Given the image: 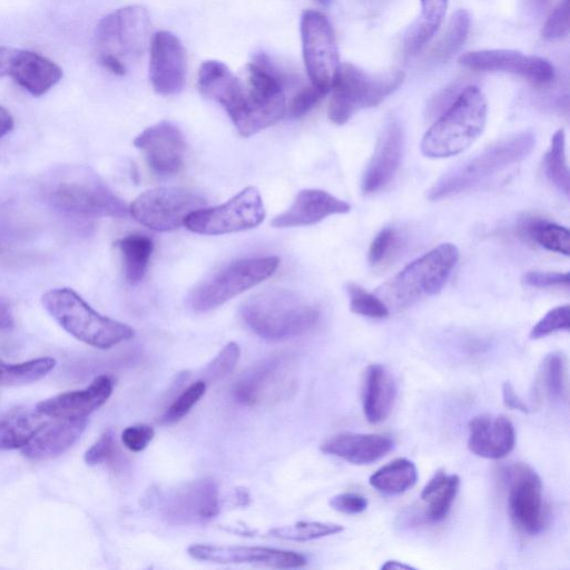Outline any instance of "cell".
<instances>
[{"mask_svg":"<svg viewBox=\"0 0 570 570\" xmlns=\"http://www.w3.org/2000/svg\"><path fill=\"white\" fill-rule=\"evenodd\" d=\"M247 83L225 108L243 137H249L283 118L286 112L285 88L296 81L265 53L256 55L246 66Z\"/></svg>","mask_w":570,"mask_h":570,"instance_id":"cell-1","label":"cell"},{"mask_svg":"<svg viewBox=\"0 0 570 570\" xmlns=\"http://www.w3.org/2000/svg\"><path fill=\"white\" fill-rule=\"evenodd\" d=\"M245 325L266 341H285L309 332L320 309L294 291L269 288L246 299L240 307Z\"/></svg>","mask_w":570,"mask_h":570,"instance_id":"cell-2","label":"cell"},{"mask_svg":"<svg viewBox=\"0 0 570 570\" xmlns=\"http://www.w3.org/2000/svg\"><path fill=\"white\" fill-rule=\"evenodd\" d=\"M46 199L56 208L86 217L125 218L126 203L94 171L81 166H66L48 176Z\"/></svg>","mask_w":570,"mask_h":570,"instance_id":"cell-3","label":"cell"},{"mask_svg":"<svg viewBox=\"0 0 570 570\" xmlns=\"http://www.w3.org/2000/svg\"><path fill=\"white\" fill-rule=\"evenodd\" d=\"M488 107L476 86L463 88L440 115L421 140V151L429 158H448L463 153L483 132Z\"/></svg>","mask_w":570,"mask_h":570,"instance_id":"cell-4","label":"cell"},{"mask_svg":"<svg viewBox=\"0 0 570 570\" xmlns=\"http://www.w3.org/2000/svg\"><path fill=\"white\" fill-rule=\"evenodd\" d=\"M41 301L66 332L94 347L110 348L135 335L132 327L99 314L72 288L49 289Z\"/></svg>","mask_w":570,"mask_h":570,"instance_id":"cell-5","label":"cell"},{"mask_svg":"<svg viewBox=\"0 0 570 570\" xmlns=\"http://www.w3.org/2000/svg\"><path fill=\"white\" fill-rule=\"evenodd\" d=\"M459 249L444 243L407 264L376 291L395 309L410 307L422 298L441 292L459 261Z\"/></svg>","mask_w":570,"mask_h":570,"instance_id":"cell-6","label":"cell"},{"mask_svg":"<svg viewBox=\"0 0 570 570\" xmlns=\"http://www.w3.org/2000/svg\"><path fill=\"white\" fill-rule=\"evenodd\" d=\"M535 145L532 130H523L488 146L469 161L442 176L428 191V198L439 200L466 191L497 173L523 160Z\"/></svg>","mask_w":570,"mask_h":570,"instance_id":"cell-7","label":"cell"},{"mask_svg":"<svg viewBox=\"0 0 570 570\" xmlns=\"http://www.w3.org/2000/svg\"><path fill=\"white\" fill-rule=\"evenodd\" d=\"M403 80L400 70L370 73L351 62L340 63L331 86L330 120L344 125L356 111L382 102Z\"/></svg>","mask_w":570,"mask_h":570,"instance_id":"cell-8","label":"cell"},{"mask_svg":"<svg viewBox=\"0 0 570 570\" xmlns=\"http://www.w3.org/2000/svg\"><path fill=\"white\" fill-rule=\"evenodd\" d=\"M279 266L276 256L235 261L196 285L188 296L193 311H212L271 277Z\"/></svg>","mask_w":570,"mask_h":570,"instance_id":"cell-9","label":"cell"},{"mask_svg":"<svg viewBox=\"0 0 570 570\" xmlns=\"http://www.w3.org/2000/svg\"><path fill=\"white\" fill-rule=\"evenodd\" d=\"M151 24L141 6L120 8L104 17L96 29L98 56H109L126 65L138 59L150 43Z\"/></svg>","mask_w":570,"mask_h":570,"instance_id":"cell-10","label":"cell"},{"mask_svg":"<svg viewBox=\"0 0 570 570\" xmlns=\"http://www.w3.org/2000/svg\"><path fill=\"white\" fill-rule=\"evenodd\" d=\"M206 205L207 199L196 190L159 187L139 195L128 208L139 224L156 232H170L183 226L190 214Z\"/></svg>","mask_w":570,"mask_h":570,"instance_id":"cell-11","label":"cell"},{"mask_svg":"<svg viewBox=\"0 0 570 570\" xmlns=\"http://www.w3.org/2000/svg\"><path fill=\"white\" fill-rule=\"evenodd\" d=\"M264 218L262 196L248 186L222 205L194 212L184 225L196 234L223 235L255 228Z\"/></svg>","mask_w":570,"mask_h":570,"instance_id":"cell-12","label":"cell"},{"mask_svg":"<svg viewBox=\"0 0 570 570\" xmlns=\"http://www.w3.org/2000/svg\"><path fill=\"white\" fill-rule=\"evenodd\" d=\"M508 491V510L514 527L528 535L542 532L548 522V509L539 474L525 463H514L503 471Z\"/></svg>","mask_w":570,"mask_h":570,"instance_id":"cell-13","label":"cell"},{"mask_svg":"<svg viewBox=\"0 0 570 570\" xmlns=\"http://www.w3.org/2000/svg\"><path fill=\"white\" fill-rule=\"evenodd\" d=\"M303 58L311 83L331 90L340 66L338 49L328 19L315 10H306L301 18Z\"/></svg>","mask_w":570,"mask_h":570,"instance_id":"cell-14","label":"cell"},{"mask_svg":"<svg viewBox=\"0 0 570 570\" xmlns=\"http://www.w3.org/2000/svg\"><path fill=\"white\" fill-rule=\"evenodd\" d=\"M219 510L218 484L209 478L180 484L160 500L161 517L175 525L207 523L218 515Z\"/></svg>","mask_w":570,"mask_h":570,"instance_id":"cell-15","label":"cell"},{"mask_svg":"<svg viewBox=\"0 0 570 570\" xmlns=\"http://www.w3.org/2000/svg\"><path fill=\"white\" fill-rule=\"evenodd\" d=\"M461 66L478 71H504L519 75L535 86L550 83L554 68L546 58L511 49H485L460 56Z\"/></svg>","mask_w":570,"mask_h":570,"instance_id":"cell-16","label":"cell"},{"mask_svg":"<svg viewBox=\"0 0 570 570\" xmlns=\"http://www.w3.org/2000/svg\"><path fill=\"white\" fill-rule=\"evenodd\" d=\"M187 57L181 41L169 31H157L149 43V79L156 92L171 96L186 83Z\"/></svg>","mask_w":570,"mask_h":570,"instance_id":"cell-17","label":"cell"},{"mask_svg":"<svg viewBox=\"0 0 570 570\" xmlns=\"http://www.w3.org/2000/svg\"><path fill=\"white\" fill-rule=\"evenodd\" d=\"M134 145L156 175L173 176L183 167L186 141L179 128L169 121L147 127L135 138Z\"/></svg>","mask_w":570,"mask_h":570,"instance_id":"cell-18","label":"cell"},{"mask_svg":"<svg viewBox=\"0 0 570 570\" xmlns=\"http://www.w3.org/2000/svg\"><path fill=\"white\" fill-rule=\"evenodd\" d=\"M187 551L194 559L215 563H248L278 569H296L307 563L298 552L258 546L193 544Z\"/></svg>","mask_w":570,"mask_h":570,"instance_id":"cell-19","label":"cell"},{"mask_svg":"<svg viewBox=\"0 0 570 570\" xmlns=\"http://www.w3.org/2000/svg\"><path fill=\"white\" fill-rule=\"evenodd\" d=\"M404 131L399 120L391 118L384 125L362 178V190L372 194L386 186L402 161Z\"/></svg>","mask_w":570,"mask_h":570,"instance_id":"cell-20","label":"cell"},{"mask_svg":"<svg viewBox=\"0 0 570 570\" xmlns=\"http://www.w3.org/2000/svg\"><path fill=\"white\" fill-rule=\"evenodd\" d=\"M468 449L476 456L500 460L514 448L515 431L502 414H479L468 424Z\"/></svg>","mask_w":570,"mask_h":570,"instance_id":"cell-21","label":"cell"},{"mask_svg":"<svg viewBox=\"0 0 570 570\" xmlns=\"http://www.w3.org/2000/svg\"><path fill=\"white\" fill-rule=\"evenodd\" d=\"M112 389L111 377L100 375L82 390L65 392L41 401L37 410L55 419H86L106 403Z\"/></svg>","mask_w":570,"mask_h":570,"instance_id":"cell-22","label":"cell"},{"mask_svg":"<svg viewBox=\"0 0 570 570\" xmlns=\"http://www.w3.org/2000/svg\"><path fill=\"white\" fill-rule=\"evenodd\" d=\"M351 205L332 194L315 188L302 189L292 205L275 216L272 226L276 228L308 226L332 215L347 214Z\"/></svg>","mask_w":570,"mask_h":570,"instance_id":"cell-23","label":"cell"},{"mask_svg":"<svg viewBox=\"0 0 570 570\" xmlns=\"http://www.w3.org/2000/svg\"><path fill=\"white\" fill-rule=\"evenodd\" d=\"M393 445L386 434L344 432L325 440L321 450L352 464L364 465L382 459Z\"/></svg>","mask_w":570,"mask_h":570,"instance_id":"cell-24","label":"cell"},{"mask_svg":"<svg viewBox=\"0 0 570 570\" xmlns=\"http://www.w3.org/2000/svg\"><path fill=\"white\" fill-rule=\"evenodd\" d=\"M286 375V364L281 357L262 361L246 371L234 384V399L244 405H256L279 391Z\"/></svg>","mask_w":570,"mask_h":570,"instance_id":"cell-25","label":"cell"},{"mask_svg":"<svg viewBox=\"0 0 570 570\" xmlns=\"http://www.w3.org/2000/svg\"><path fill=\"white\" fill-rule=\"evenodd\" d=\"M86 425V419H56L55 422H45L22 448V453L37 461L56 458L77 442Z\"/></svg>","mask_w":570,"mask_h":570,"instance_id":"cell-26","label":"cell"},{"mask_svg":"<svg viewBox=\"0 0 570 570\" xmlns=\"http://www.w3.org/2000/svg\"><path fill=\"white\" fill-rule=\"evenodd\" d=\"M9 76L29 94L39 97L60 81L62 69L42 55L18 49Z\"/></svg>","mask_w":570,"mask_h":570,"instance_id":"cell-27","label":"cell"},{"mask_svg":"<svg viewBox=\"0 0 570 570\" xmlns=\"http://www.w3.org/2000/svg\"><path fill=\"white\" fill-rule=\"evenodd\" d=\"M396 399V384L389 370L379 363L367 366L362 387V409L368 423L387 419Z\"/></svg>","mask_w":570,"mask_h":570,"instance_id":"cell-28","label":"cell"},{"mask_svg":"<svg viewBox=\"0 0 570 570\" xmlns=\"http://www.w3.org/2000/svg\"><path fill=\"white\" fill-rule=\"evenodd\" d=\"M460 488V478L438 470L423 487L420 499L424 504V518L432 523L441 522L449 514Z\"/></svg>","mask_w":570,"mask_h":570,"instance_id":"cell-29","label":"cell"},{"mask_svg":"<svg viewBox=\"0 0 570 570\" xmlns=\"http://www.w3.org/2000/svg\"><path fill=\"white\" fill-rule=\"evenodd\" d=\"M38 410L18 407L0 419V450L22 449L45 424Z\"/></svg>","mask_w":570,"mask_h":570,"instance_id":"cell-30","label":"cell"},{"mask_svg":"<svg viewBox=\"0 0 570 570\" xmlns=\"http://www.w3.org/2000/svg\"><path fill=\"white\" fill-rule=\"evenodd\" d=\"M533 393L537 399L544 395L550 401L568 402V358L562 352H551L544 356Z\"/></svg>","mask_w":570,"mask_h":570,"instance_id":"cell-31","label":"cell"},{"mask_svg":"<svg viewBox=\"0 0 570 570\" xmlns=\"http://www.w3.org/2000/svg\"><path fill=\"white\" fill-rule=\"evenodd\" d=\"M421 14L405 36L406 55L420 52L433 38L445 16L448 0H420Z\"/></svg>","mask_w":570,"mask_h":570,"instance_id":"cell-32","label":"cell"},{"mask_svg":"<svg viewBox=\"0 0 570 570\" xmlns=\"http://www.w3.org/2000/svg\"><path fill=\"white\" fill-rule=\"evenodd\" d=\"M417 480L415 464L405 458L395 459L371 474L368 483L385 495H397L414 487Z\"/></svg>","mask_w":570,"mask_h":570,"instance_id":"cell-33","label":"cell"},{"mask_svg":"<svg viewBox=\"0 0 570 570\" xmlns=\"http://www.w3.org/2000/svg\"><path fill=\"white\" fill-rule=\"evenodd\" d=\"M124 274L129 284H138L145 276L154 250L153 240L141 234H130L117 240Z\"/></svg>","mask_w":570,"mask_h":570,"instance_id":"cell-34","label":"cell"},{"mask_svg":"<svg viewBox=\"0 0 570 570\" xmlns=\"http://www.w3.org/2000/svg\"><path fill=\"white\" fill-rule=\"evenodd\" d=\"M522 237L558 254L569 255L570 233L568 228L547 222L541 217H525L518 226Z\"/></svg>","mask_w":570,"mask_h":570,"instance_id":"cell-35","label":"cell"},{"mask_svg":"<svg viewBox=\"0 0 570 570\" xmlns=\"http://www.w3.org/2000/svg\"><path fill=\"white\" fill-rule=\"evenodd\" d=\"M55 365L52 357H39L22 363H4L0 360V385L19 386L37 382Z\"/></svg>","mask_w":570,"mask_h":570,"instance_id":"cell-36","label":"cell"},{"mask_svg":"<svg viewBox=\"0 0 570 570\" xmlns=\"http://www.w3.org/2000/svg\"><path fill=\"white\" fill-rule=\"evenodd\" d=\"M470 14L464 9L456 10L450 18L448 28L432 52L442 62L451 59L465 42L470 30Z\"/></svg>","mask_w":570,"mask_h":570,"instance_id":"cell-37","label":"cell"},{"mask_svg":"<svg viewBox=\"0 0 570 570\" xmlns=\"http://www.w3.org/2000/svg\"><path fill=\"white\" fill-rule=\"evenodd\" d=\"M544 169L548 179L559 190L569 195V168L563 129L557 130L551 138L550 148L544 157Z\"/></svg>","mask_w":570,"mask_h":570,"instance_id":"cell-38","label":"cell"},{"mask_svg":"<svg viewBox=\"0 0 570 570\" xmlns=\"http://www.w3.org/2000/svg\"><path fill=\"white\" fill-rule=\"evenodd\" d=\"M343 525L331 522L299 521L269 530V535L289 541H311L342 532Z\"/></svg>","mask_w":570,"mask_h":570,"instance_id":"cell-39","label":"cell"},{"mask_svg":"<svg viewBox=\"0 0 570 570\" xmlns=\"http://www.w3.org/2000/svg\"><path fill=\"white\" fill-rule=\"evenodd\" d=\"M345 289L353 313L371 318H384L390 314L387 305L376 294L352 282L345 285Z\"/></svg>","mask_w":570,"mask_h":570,"instance_id":"cell-40","label":"cell"},{"mask_svg":"<svg viewBox=\"0 0 570 570\" xmlns=\"http://www.w3.org/2000/svg\"><path fill=\"white\" fill-rule=\"evenodd\" d=\"M240 356V350L237 343H227L218 354L203 368L202 380L208 384L217 382L236 367Z\"/></svg>","mask_w":570,"mask_h":570,"instance_id":"cell-41","label":"cell"},{"mask_svg":"<svg viewBox=\"0 0 570 570\" xmlns=\"http://www.w3.org/2000/svg\"><path fill=\"white\" fill-rule=\"evenodd\" d=\"M206 389L207 384L203 380L188 385L164 412L161 423L173 424L180 421L203 397Z\"/></svg>","mask_w":570,"mask_h":570,"instance_id":"cell-42","label":"cell"},{"mask_svg":"<svg viewBox=\"0 0 570 570\" xmlns=\"http://www.w3.org/2000/svg\"><path fill=\"white\" fill-rule=\"evenodd\" d=\"M569 328L570 306L566 304L547 312L531 328L529 336L531 340H539L558 331H569Z\"/></svg>","mask_w":570,"mask_h":570,"instance_id":"cell-43","label":"cell"},{"mask_svg":"<svg viewBox=\"0 0 570 570\" xmlns=\"http://www.w3.org/2000/svg\"><path fill=\"white\" fill-rule=\"evenodd\" d=\"M330 89L313 83L304 86L292 98L287 111L292 118H301L312 110L327 94Z\"/></svg>","mask_w":570,"mask_h":570,"instance_id":"cell-44","label":"cell"},{"mask_svg":"<svg viewBox=\"0 0 570 570\" xmlns=\"http://www.w3.org/2000/svg\"><path fill=\"white\" fill-rule=\"evenodd\" d=\"M569 21V0H561L543 26V38L556 40L566 37L570 29Z\"/></svg>","mask_w":570,"mask_h":570,"instance_id":"cell-45","label":"cell"},{"mask_svg":"<svg viewBox=\"0 0 570 570\" xmlns=\"http://www.w3.org/2000/svg\"><path fill=\"white\" fill-rule=\"evenodd\" d=\"M397 243L395 229L385 227L381 229L373 238L368 249V262L371 265H377L384 262L393 252Z\"/></svg>","mask_w":570,"mask_h":570,"instance_id":"cell-46","label":"cell"},{"mask_svg":"<svg viewBox=\"0 0 570 570\" xmlns=\"http://www.w3.org/2000/svg\"><path fill=\"white\" fill-rule=\"evenodd\" d=\"M116 456V443L114 433L106 431L86 451L85 461L89 465H97L110 462Z\"/></svg>","mask_w":570,"mask_h":570,"instance_id":"cell-47","label":"cell"},{"mask_svg":"<svg viewBox=\"0 0 570 570\" xmlns=\"http://www.w3.org/2000/svg\"><path fill=\"white\" fill-rule=\"evenodd\" d=\"M155 430L147 424L127 426L121 433L124 445L132 452L145 450L154 439Z\"/></svg>","mask_w":570,"mask_h":570,"instance_id":"cell-48","label":"cell"},{"mask_svg":"<svg viewBox=\"0 0 570 570\" xmlns=\"http://www.w3.org/2000/svg\"><path fill=\"white\" fill-rule=\"evenodd\" d=\"M330 505L344 514H360L367 508V499L356 492L338 493L330 499Z\"/></svg>","mask_w":570,"mask_h":570,"instance_id":"cell-49","label":"cell"},{"mask_svg":"<svg viewBox=\"0 0 570 570\" xmlns=\"http://www.w3.org/2000/svg\"><path fill=\"white\" fill-rule=\"evenodd\" d=\"M522 283L527 286L542 288L570 283L569 273L530 271L523 274Z\"/></svg>","mask_w":570,"mask_h":570,"instance_id":"cell-50","label":"cell"},{"mask_svg":"<svg viewBox=\"0 0 570 570\" xmlns=\"http://www.w3.org/2000/svg\"><path fill=\"white\" fill-rule=\"evenodd\" d=\"M502 400L503 404L511 410L522 413H529L530 411L528 404L520 397L510 382H504L502 385Z\"/></svg>","mask_w":570,"mask_h":570,"instance_id":"cell-51","label":"cell"},{"mask_svg":"<svg viewBox=\"0 0 570 570\" xmlns=\"http://www.w3.org/2000/svg\"><path fill=\"white\" fill-rule=\"evenodd\" d=\"M18 49L0 47V77L7 76Z\"/></svg>","mask_w":570,"mask_h":570,"instance_id":"cell-52","label":"cell"},{"mask_svg":"<svg viewBox=\"0 0 570 570\" xmlns=\"http://www.w3.org/2000/svg\"><path fill=\"white\" fill-rule=\"evenodd\" d=\"M14 324L10 306L0 299V331L10 330Z\"/></svg>","mask_w":570,"mask_h":570,"instance_id":"cell-53","label":"cell"},{"mask_svg":"<svg viewBox=\"0 0 570 570\" xmlns=\"http://www.w3.org/2000/svg\"><path fill=\"white\" fill-rule=\"evenodd\" d=\"M13 118L10 112L0 106V138L9 134L13 128Z\"/></svg>","mask_w":570,"mask_h":570,"instance_id":"cell-54","label":"cell"},{"mask_svg":"<svg viewBox=\"0 0 570 570\" xmlns=\"http://www.w3.org/2000/svg\"><path fill=\"white\" fill-rule=\"evenodd\" d=\"M382 569H414V568L409 564H404L402 562L395 561V560H390V561H386L382 566Z\"/></svg>","mask_w":570,"mask_h":570,"instance_id":"cell-55","label":"cell"},{"mask_svg":"<svg viewBox=\"0 0 570 570\" xmlns=\"http://www.w3.org/2000/svg\"><path fill=\"white\" fill-rule=\"evenodd\" d=\"M550 0H531L534 10H542Z\"/></svg>","mask_w":570,"mask_h":570,"instance_id":"cell-56","label":"cell"},{"mask_svg":"<svg viewBox=\"0 0 570 570\" xmlns=\"http://www.w3.org/2000/svg\"><path fill=\"white\" fill-rule=\"evenodd\" d=\"M316 2H318L320 4L326 7L331 3V0H315Z\"/></svg>","mask_w":570,"mask_h":570,"instance_id":"cell-57","label":"cell"}]
</instances>
